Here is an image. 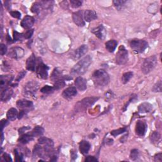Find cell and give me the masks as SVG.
<instances>
[{"label":"cell","mask_w":162,"mask_h":162,"mask_svg":"<svg viewBox=\"0 0 162 162\" xmlns=\"http://www.w3.org/2000/svg\"><path fill=\"white\" fill-rule=\"evenodd\" d=\"M92 62V58L90 55L85 56L84 58L80 60L79 62L74 65L71 69L70 74L72 75H82L85 74Z\"/></svg>","instance_id":"6da1fadb"},{"label":"cell","mask_w":162,"mask_h":162,"mask_svg":"<svg viewBox=\"0 0 162 162\" xmlns=\"http://www.w3.org/2000/svg\"><path fill=\"white\" fill-rule=\"evenodd\" d=\"M92 79L97 88H103L110 82V76L104 70H97L93 73Z\"/></svg>","instance_id":"7a4b0ae2"},{"label":"cell","mask_w":162,"mask_h":162,"mask_svg":"<svg viewBox=\"0 0 162 162\" xmlns=\"http://www.w3.org/2000/svg\"><path fill=\"white\" fill-rule=\"evenodd\" d=\"M157 64V58L155 55L146 58L141 66V70L144 74H148L153 70Z\"/></svg>","instance_id":"3957f363"},{"label":"cell","mask_w":162,"mask_h":162,"mask_svg":"<svg viewBox=\"0 0 162 162\" xmlns=\"http://www.w3.org/2000/svg\"><path fill=\"white\" fill-rule=\"evenodd\" d=\"M39 88V84L35 81L32 80L29 82L24 85L23 89V95L25 97H32L37 92Z\"/></svg>","instance_id":"277c9868"},{"label":"cell","mask_w":162,"mask_h":162,"mask_svg":"<svg viewBox=\"0 0 162 162\" xmlns=\"http://www.w3.org/2000/svg\"><path fill=\"white\" fill-rule=\"evenodd\" d=\"M130 46L134 52L141 53H143L148 47V43L143 39H133L130 43Z\"/></svg>","instance_id":"5b68a950"},{"label":"cell","mask_w":162,"mask_h":162,"mask_svg":"<svg viewBox=\"0 0 162 162\" xmlns=\"http://www.w3.org/2000/svg\"><path fill=\"white\" fill-rule=\"evenodd\" d=\"M116 63L118 65H124L128 61V52L124 46L122 45L119 47L118 52L116 54Z\"/></svg>","instance_id":"8992f818"},{"label":"cell","mask_w":162,"mask_h":162,"mask_svg":"<svg viewBox=\"0 0 162 162\" xmlns=\"http://www.w3.org/2000/svg\"><path fill=\"white\" fill-rule=\"evenodd\" d=\"M98 99L99 98L96 97L85 98L77 103V105H75V108L78 111L85 110L88 107L92 106Z\"/></svg>","instance_id":"52a82bcc"},{"label":"cell","mask_w":162,"mask_h":162,"mask_svg":"<svg viewBox=\"0 0 162 162\" xmlns=\"http://www.w3.org/2000/svg\"><path fill=\"white\" fill-rule=\"evenodd\" d=\"M48 70L49 67L48 66L45 65L41 60L39 59V62L37 64L36 68H35V72H36L38 77L42 79H47L48 76Z\"/></svg>","instance_id":"ba28073f"},{"label":"cell","mask_w":162,"mask_h":162,"mask_svg":"<svg viewBox=\"0 0 162 162\" xmlns=\"http://www.w3.org/2000/svg\"><path fill=\"white\" fill-rule=\"evenodd\" d=\"M24 50L20 47H13L10 49L8 53V56L9 57L13 59H20L24 57Z\"/></svg>","instance_id":"9c48e42d"},{"label":"cell","mask_w":162,"mask_h":162,"mask_svg":"<svg viewBox=\"0 0 162 162\" xmlns=\"http://www.w3.org/2000/svg\"><path fill=\"white\" fill-rule=\"evenodd\" d=\"M60 79L70 80V79H72V77H70L68 75H66V76L63 75L62 71L61 70L60 68H55L53 71L52 75H51V80L54 82H56V81Z\"/></svg>","instance_id":"30bf717a"},{"label":"cell","mask_w":162,"mask_h":162,"mask_svg":"<svg viewBox=\"0 0 162 162\" xmlns=\"http://www.w3.org/2000/svg\"><path fill=\"white\" fill-rule=\"evenodd\" d=\"M147 130V124L144 121L138 120L135 124V132L138 136L143 137L145 135Z\"/></svg>","instance_id":"8fae6325"},{"label":"cell","mask_w":162,"mask_h":162,"mask_svg":"<svg viewBox=\"0 0 162 162\" xmlns=\"http://www.w3.org/2000/svg\"><path fill=\"white\" fill-rule=\"evenodd\" d=\"M83 17L84 15H82V11H81V10L74 12L72 15V19L74 22L79 27L84 26L85 22Z\"/></svg>","instance_id":"7c38bea8"},{"label":"cell","mask_w":162,"mask_h":162,"mask_svg":"<svg viewBox=\"0 0 162 162\" xmlns=\"http://www.w3.org/2000/svg\"><path fill=\"white\" fill-rule=\"evenodd\" d=\"M96 37L98 38L99 39L104 40L106 35V31L103 25H99L97 27H95L91 30Z\"/></svg>","instance_id":"4fadbf2b"},{"label":"cell","mask_w":162,"mask_h":162,"mask_svg":"<svg viewBox=\"0 0 162 162\" xmlns=\"http://www.w3.org/2000/svg\"><path fill=\"white\" fill-rule=\"evenodd\" d=\"M88 51V47L87 45L83 44L80 46L79 48L76 49L73 54L74 60H78L84 55Z\"/></svg>","instance_id":"5bb4252c"},{"label":"cell","mask_w":162,"mask_h":162,"mask_svg":"<svg viewBox=\"0 0 162 162\" xmlns=\"http://www.w3.org/2000/svg\"><path fill=\"white\" fill-rule=\"evenodd\" d=\"M35 22L34 18L29 15L25 16L21 22V26L25 29H29L31 28Z\"/></svg>","instance_id":"9a60e30c"},{"label":"cell","mask_w":162,"mask_h":162,"mask_svg":"<svg viewBox=\"0 0 162 162\" xmlns=\"http://www.w3.org/2000/svg\"><path fill=\"white\" fill-rule=\"evenodd\" d=\"M36 58H35L34 54H32L26 61L27 69L30 71H32V72H34L35 68H36Z\"/></svg>","instance_id":"2e32d148"},{"label":"cell","mask_w":162,"mask_h":162,"mask_svg":"<svg viewBox=\"0 0 162 162\" xmlns=\"http://www.w3.org/2000/svg\"><path fill=\"white\" fill-rule=\"evenodd\" d=\"M77 89H76V88L73 87V86H70V87L67 88L63 91V92L62 93V96L64 98L68 99L74 98L75 96L77 95Z\"/></svg>","instance_id":"e0dca14e"},{"label":"cell","mask_w":162,"mask_h":162,"mask_svg":"<svg viewBox=\"0 0 162 162\" xmlns=\"http://www.w3.org/2000/svg\"><path fill=\"white\" fill-rule=\"evenodd\" d=\"M13 79L12 75H1V80H0V86H1V90H3L5 88H7L8 86L11 84L12 81Z\"/></svg>","instance_id":"ac0fdd59"},{"label":"cell","mask_w":162,"mask_h":162,"mask_svg":"<svg viewBox=\"0 0 162 162\" xmlns=\"http://www.w3.org/2000/svg\"><path fill=\"white\" fill-rule=\"evenodd\" d=\"M75 84L76 88L81 91L87 89V80L82 77H77L75 79Z\"/></svg>","instance_id":"d6986e66"},{"label":"cell","mask_w":162,"mask_h":162,"mask_svg":"<svg viewBox=\"0 0 162 162\" xmlns=\"http://www.w3.org/2000/svg\"><path fill=\"white\" fill-rule=\"evenodd\" d=\"M84 18L86 22H91L97 18V14L92 10H87L84 13Z\"/></svg>","instance_id":"ffe728a7"},{"label":"cell","mask_w":162,"mask_h":162,"mask_svg":"<svg viewBox=\"0 0 162 162\" xmlns=\"http://www.w3.org/2000/svg\"><path fill=\"white\" fill-rule=\"evenodd\" d=\"M13 90L8 88L1 90V100L3 102H6L12 98L13 95Z\"/></svg>","instance_id":"44dd1931"},{"label":"cell","mask_w":162,"mask_h":162,"mask_svg":"<svg viewBox=\"0 0 162 162\" xmlns=\"http://www.w3.org/2000/svg\"><path fill=\"white\" fill-rule=\"evenodd\" d=\"M91 148V144L88 141L82 140L79 143V150L80 153L83 155H86L88 153V152Z\"/></svg>","instance_id":"7402d4cb"},{"label":"cell","mask_w":162,"mask_h":162,"mask_svg":"<svg viewBox=\"0 0 162 162\" xmlns=\"http://www.w3.org/2000/svg\"><path fill=\"white\" fill-rule=\"evenodd\" d=\"M17 106L20 109L30 108L33 106V103L32 101L26 99H20L17 101Z\"/></svg>","instance_id":"603a6c76"},{"label":"cell","mask_w":162,"mask_h":162,"mask_svg":"<svg viewBox=\"0 0 162 162\" xmlns=\"http://www.w3.org/2000/svg\"><path fill=\"white\" fill-rule=\"evenodd\" d=\"M153 110V105L149 103H143L138 107V111L140 113H149Z\"/></svg>","instance_id":"cb8c5ba5"},{"label":"cell","mask_w":162,"mask_h":162,"mask_svg":"<svg viewBox=\"0 0 162 162\" xmlns=\"http://www.w3.org/2000/svg\"><path fill=\"white\" fill-rule=\"evenodd\" d=\"M34 137L32 135V134H22L21 136L18 139V142L20 143L25 144H27L29 142L32 141L34 139Z\"/></svg>","instance_id":"d4e9b609"},{"label":"cell","mask_w":162,"mask_h":162,"mask_svg":"<svg viewBox=\"0 0 162 162\" xmlns=\"http://www.w3.org/2000/svg\"><path fill=\"white\" fill-rule=\"evenodd\" d=\"M117 44L118 42L116 41V40H110L106 43L105 46L106 49H107L109 52L113 53L115 50Z\"/></svg>","instance_id":"484cf974"},{"label":"cell","mask_w":162,"mask_h":162,"mask_svg":"<svg viewBox=\"0 0 162 162\" xmlns=\"http://www.w3.org/2000/svg\"><path fill=\"white\" fill-rule=\"evenodd\" d=\"M38 143L40 145H43L44 146H53L54 143L53 140L49 138H46V137H40L38 139Z\"/></svg>","instance_id":"4316f807"},{"label":"cell","mask_w":162,"mask_h":162,"mask_svg":"<svg viewBox=\"0 0 162 162\" xmlns=\"http://www.w3.org/2000/svg\"><path fill=\"white\" fill-rule=\"evenodd\" d=\"M7 116V119L10 121H13L15 119H17V118L18 116L17 110L14 108H10L8 111Z\"/></svg>","instance_id":"83f0119b"},{"label":"cell","mask_w":162,"mask_h":162,"mask_svg":"<svg viewBox=\"0 0 162 162\" xmlns=\"http://www.w3.org/2000/svg\"><path fill=\"white\" fill-rule=\"evenodd\" d=\"M43 9V7L42 6L41 3L40 2H36L33 4L32 7L31 8V11L32 12H33L34 13H36V14H39L40 11Z\"/></svg>","instance_id":"f1b7e54d"},{"label":"cell","mask_w":162,"mask_h":162,"mask_svg":"<svg viewBox=\"0 0 162 162\" xmlns=\"http://www.w3.org/2000/svg\"><path fill=\"white\" fill-rule=\"evenodd\" d=\"M44 129L42 127L36 126L35 127L34 129H33L31 134L34 137H38L44 134Z\"/></svg>","instance_id":"f546056e"},{"label":"cell","mask_w":162,"mask_h":162,"mask_svg":"<svg viewBox=\"0 0 162 162\" xmlns=\"http://www.w3.org/2000/svg\"><path fill=\"white\" fill-rule=\"evenodd\" d=\"M55 91L53 86H50L48 85H44L43 88L40 89V92L44 94H51L53 93Z\"/></svg>","instance_id":"4dcf8cb0"},{"label":"cell","mask_w":162,"mask_h":162,"mask_svg":"<svg viewBox=\"0 0 162 162\" xmlns=\"http://www.w3.org/2000/svg\"><path fill=\"white\" fill-rule=\"evenodd\" d=\"M65 85H66V83L65 82V80L60 79L54 82L53 87L55 90H59L60 89L63 88V87H65Z\"/></svg>","instance_id":"1f68e13d"},{"label":"cell","mask_w":162,"mask_h":162,"mask_svg":"<svg viewBox=\"0 0 162 162\" xmlns=\"http://www.w3.org/2000/svg\"><path fill=\"white\" fill-rule=\"evenodd\" d=\"M150 139L153 143H158V142H160V139H161V135L158 133V132L155 131V132H153V133H152Z\"/></svg>","instance_id":"d6a6232c"},{"label":"cell","mask_w":162,"mask_h":162,"mask_svg":"<svg viewBox=\"0 0 162 162\" xmlns=\"http://www.w3.org/2000/svg\"><path fill=\"white\" fill-rule=\"evenodd\" d=\"M133 76V73L131 72H128L124 73L122 75V82L124 84L127 83L130 79L132 78V77Z\"/></svg>","instance_id":"836d02e7"},{"label":"cell","mask_w":162,"mask_h":162,"mask_svg":"<svg viewBox=\"0 0 162 162\" xmlns=\"http://www.w3.org/2000/svg\"><path fill=\"white\" fill-rule=\"evenodd\" d=\"M15 152V160L16 161H24L23 158H24V155L22 153H19V151L16 149L14 151Z\"/></svg>","instance_id":"e575fe53"},{"label":"cell","mask_w":162,"mask_h":162,"mask_svg":"<svg viewBox=\"0 0 162 162\" xmlns=\"http://www.w3.org/2000/svg\"><path fill=\"white\" fill-rule=\"evenodd\" d=\"M139 151L136 149H134L133 150H131L130 151V158L132 160H135L137 158H138L139 156Z\"/></svg>","instance_id":"d590c367"},{"label":"cell","mask_w":162,"mask_h":162,"mask_svg":"<svg viewBox=\"0 0 162 162\" xmlns=\"http://www.w3.org/2000/svg\"><path fill=\"white\" fill-rule=\"evenodd\" d=\"M127 129L126 128L124 127V128H121V129H117V130H112L111 132V134L113 136L115 137V136H117L121 134H123L125 132H126Z\"/></svg>","instance_id":"8d00e7d4"},{"label":"cell","mask_w":162,"mask_h":162,"mask_svg":"<svg viewBox=\"0 0 162 162\" xmlns=\"http://www.w3.org/2000/svg\"><path fill=\"white\" fill-rule=\"evenodd\" d=\"M125 3H126V1H123V0H122V1H113L114 6L118 10H120L122 8V7H124V5Z\"/></svg>","instance_id":"74e56055"},{"label":"cell","mask_w":162,"mask_h":162,"mask_svg":"<svg viewBox=\"0 0 162 162\" xmlns=\"http://www.w3.org/2000/svg\"><path fill=\"white\" fill-rule=\"evenodd\" d=\"M82 1H79V0H71L70 1V4L71 7L74 8H77L82 6Z\"/></svg>","instance_id":"f35d334b"},{"label":"cell","mask_w":162,"mask_h":162,"mask_svg":"<svg viewBox=\"0 0 162 162\" xmlns=\"http://www.w3.org/2000/svg\"><path fill=\"white\" fill-rule=\"evenodd\" d=\"M161 80H159L158 82H156L153 88V92H161Z\"/></svg>","instance_id":"ab89813d"},{"label":"cell","mask_w":162,"mask_h":162,"mask_svg":"<svg viewBox=\"0 0 162 162\" xmlns=\"http://www.w3.org/2000/svg\"><path fill=\"white\" fill-rule=\"evenodd\" d=\"M24 38L23 34H20L17 31H13V40L15 41H18V40H22Z\"/></svg>","instance_id":"60d3db41"},{"label":"cell","mask_w":162,"mask_h":162,"mask_svg":"<svg viewBox=\"0 0 162 162\" xmlns=\"http://www.w3.org/2000/svg\"><path fill=\"white\" fill-rule=\"evenodd\" d=\"M33 33H34V29H29V30H27L26 32L23 34L24 38L27 39H30L32 36Z\"/></svg>","instance_id":"b9f144b4"},{"label":"cell","mask_w":162,"mask_h":162,"mask_svg":"<svg viewBox=\"0 0 162 162\" xmlns=\"http://www.w3.org/2000/svg\"><path fill=\"white\" fill-rule=\"evenodd\" d=\"M25 75H26V71L22 70L21 72H20L17 75L16 79H15V82H19L20 80L22 79L24 77V76Z\"/></svg>","instance_id":"7bdbcfd3"},{"label":"cell","mask_w":162,"mask_h":162,"mask_svg":"<svg viewBox=\"0 0 162 162\" xmlns=\"http://www.w3.org/2000/svg\"><path fill=\"white\" fill-rule=\"evenodd\" d=\"M113 98L114 94L111 91H108V92L105 94V98L106 101H110L111 99H112Z\"/></svg>","instance_id":"ee69618b"},{"label":"cell","mask_w":162,"mask_h":162,"mask_svg":"<svg viewBox=\"0 0 162 162\" xmlns=\"http://www.w3.org/2000/svg\"><path fill=\"white\" fill-rule=\"evenodd\" d=\"M10 15H12V17H13V18H15L19 19V18H20V17H21V13H20L18 11L10 12Z\"/></svg>","instance_id":"f6af8a7d"},{"label":"cell","mask_w":162,"mask_h":162,"mask_svg":"<svg viewBox=\"0 0 162 162\" xmlns=\"http://www.w3.org/2000/svg\"><path fill=\"white\" fill-rule=\"evenodd\" d=\"M7 52V48L6 46L3 44H1L0 45V53L1 55H4Z\"/></svg>","instance_id":"bcb514c9"},{"label":"cell","mask_w":162,"mask_h":162,"mask_svg":"<svg viewBox=\"0 0 162 162\" xmlns=\"http://www.w3.org/2000/svg\"><path fill=\"white\" fill-rule=\"evenodd\" d=\"M29 129H30V127H29V126H27V127L24 126V127H22L19 129V130H18L19 134H23L25 131L28 130Z\"/></svg>","instance_id":"7dc6e473"},{"label":"cell","mask_w":162,"mask_h":162,"mask_svg":"<svg viewBox=\"0 0 162 162\" xmlns=\"http://www.w3.org/2000/svg\"><path fill=\"white\" fill-rule=\"evenodd\" d=\"M154 161H162V154L161 153H158L155 155L154 156Z\"/></svg>","instance_id":"c3c4849f"},{"label":"cell","mask_w":162,"mask_h":162,"mask_svg":"<svg viewBox=\"0 0 162 162\" xmlns=\"http://www.w3.org/2000/svg\"><path fill=\"white\" fill-rule=\"evenodd\" d=\"M70 155H71V158H72V160H75L77 157V153H76L74 149L70 151Z\"/></svg>","instance_id":"681fc988"},{"label":"cell","mask_w":162,"mask_h":162,"mask_svg":"<svg viewBox=\"0 0 162 162\" xmlns=\"http://www.w3.org/2000/svg\"><path fill=\"white\" fill-rule=\"evenodd\" d=\"M85 161H98V159L96 158L94 156H87L85 159Z\"/></svg>","instance_id":"f907efd6"},{"label":"cell","mask_w":162,"mask_h":162,"mask_svg":"<svg viewBox=\"0 0 162 162\" xmlns=\"http://www.w3.org/2000/svg\"><path fill=\"white\" fill-rule=\"evenodd\" d=\"M3 158H4V160L5 161H12V158H11V156H10L7 153H4L3 156Z\"/></svg>","instance_id":"816d5d0a"},{"label":"cell","mask_w":162,"mask_h":162,"mask_svg":"<svg viewBox=\"0 0 162 162\" xmlns=\"http://www.w3.org/2000/svg\"><path fill=\"white\" fill-rule=\"evenodd\" d=\"M8 120H4V119H3V120H1V129H2V130H3V129H4V127H6V126L8 125Z\"/></svg>","instance_id":"f5cc1de1"},{"label":"cell","mask_w":162,"mask_h":162,"mask_svg":"<svg viewBox=\"0 0 162 162\" xmlns=\"http://www.w3.org/2000/svg\"><path fill=\"white\" fill-rule=\"evenodd\" d=\"M25 111H25L24 110H22L20 111V112L19 115H18V116L19 119H21L23 117V116L25 115V113H26Z\"/></svg>","instance_id":"db71d44e"},{"label":"cell","mask_w":162,"mask_h":162,"mask_svg":"<svg viewBox=\"0 0 162 162\" xmlns=\"http://www.w3.org/2000/svg\"><path fill=\"white\" fill-rule=\"evenodd\" d=\"M7 42L10 44V43H12V40L11 39V38H10L9 36V34H7Z\"/></svg>","instance_id":"11a10c76"},{"label":"cell","mask_w":162,"mask_h":162,"mask_svg":"<svg viewBox=\"0 0 162 162\" xmlns=\"http://www.w3.org/2000/svg\"><path fill=\"white\" fill-rule=\"evenodd\" d=\"M113 143V139H108L107 141H106V144H107L111 145V144H112Z\"/></svg>","instance_id":"9f6ffc18"},{"label":"cell","mask_w":162,"mask_h":162,"mask_svg":"<svg viewBox=\"0 0 162 162\" xmlns=\"http://www.w3.org/2000/svg\"><path fill=\"white\" fill-rule=\"evenodd\" d=\"M3 133H2V138H1V143H3Z\"/></svg>","instance_id":"6f0895ef"}]
</instances>
